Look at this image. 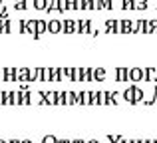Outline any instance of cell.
I'll return each instance as SVG.
<instances>
[{
    "mask_svg": "<svg viewBox=\"0 0 157 143\" xmlns=\"http://www.w3.org/2000/svg\"><path fill=\"white\" fill-rule=\"evenodd\" d=\"M119 32H121V34H133V32H137V30H135L131 20L123 18V20H119Z\"/></svg>",
    "mask_w": 157,
    "mask_h": 143,
    "instance_id": "1",
    "label": "cell"
},
{
    "mask_svg": "<svg viewBox=\"0 0 157 143\" xmlns=\"http://www.w3.org/2000/svg\"><path fill=\"white\" fill-rule=\"evenodd\" d=\"M129 80L131 81L145 80V70H143V68H131V70H129Z\"/></svg>",
    "mask_w": 157,
    "mask_h": 143,
    "instance_id": "2",
    "label": "cell"
},
{
    "mask_svg": "<svg viewBox=\"0 0 157 143\" xmlns=\"http://www.w3.org/2000/svg\"><path fill=\"white\" fill-rule=\"evenodd\" d=\"M64 30V22H62V20H50V22H48V32H50V34H58V32H62Z\"/></svg>",
    "mask_w": 157,
    "mask_h": 143,
    "instance_id": "3",
    "label": "cell"
},
{
    "mask_svg": "<svg viewBox=\"0 0 157 143\" xmlns=\"http://www.w3.org/2000/svg\"><path fill=\"white\" fill-rule=\"evenodd\" d=\"M105 32L107 34H117L119 32V20H115V18L105 20Z\"/></svg>",
    "mask_w": 157,
    "mask_h": 143,
    "instance_id": "4",
    "label": "cell"
},
{
    "mask_svg": "<svg viewBox=\"0 0 157 143\" xmlns=\"http://www.w3.org/2000/svg\"><path fill=\"white\" fill-rule=\"evenodd\" d=\"M78 34H88V32H94L92 30V20H78Z\"/></svg>",
    "mask_w": 157,
    "mask_h": 143,
    "instance_id": "5",
    "label": "cell"
},
{
    "mask_svg": "<svg viewBox=\"0 0 157 143\" xmlns=\"http://www.w3.org/2000/svg\"><path fill=\"white\" fill-rule=\"evenodd\" d=\"M115 81H129V68H115Z\"/></svg>",
    "mask_w": 157,
    "mask_h": 143,
    "instance_id": "6",
    "label": "cell"
},
{
    "mask_svg": "<svg viewBox=\"0 0 157 143\" xmlns=\"http://www.w3.org/2000/svg\"><path fill=\"white\" fill-rule=\"evenodd\" d=\"M76 30H78V22H74L72 18H66L64 20V30H62V32H66V34H74Z\"/></svg>",
    "mask_w": 157,
    "mask_h": 143,
    "instance_id": "7",
    "label": "cell"
},
{
    "mask_svg": "<svg viewBox=\"0 0 157 143\" xmlns=\"http://www.w3.org/2000/svg\"><path fill=\"white\" fill-rule=\"evenodd\" d=\"M135 30L141 32V34H151V30H149V22H147V20H143V18H139V20H137V24H135Z\"/></svg>",
    "mask_w": 157,
    "mask_h": 143,
    "instance_id": "8",
    "label": "cell"
},
{
    "mask_svg": "<svg viewBox=\"0 0 157 143\" xmlns=\"http://www.w3.org/2000/svg\"><path fill=\"white\" fill-rule=\"evenodd\" d=\"M155 80H157V68L153 66L145 68V81H155Z\"/></svg>",
    "mask_w": 157,
    "mask_h": 143,
    "instance_id": "9",
    "label": "cell"
},
{
    "mask_svg": "<svg viewBox=\"0 0 157 143\" xmlns=\"http://www.w3.org/2000/svg\"><path fill=\"white\" fill-rule=\"evenodd\" d=\"M94 81H105V70L104 68H94Z\"/></svg>",
    "mask_w": 157,
    "mask_h": 143,
    "instance_id": "10",
    "label": "cell"
},
{
    "mask_svg": "<svg viewBox=\"0 0 157 143\" xmlns=\"http://www.w3.org/2000/svg\"><path fill=\"white\" fill-rule=\"evenodd\" d=\"M50 0H34V10H48Z\"/></svg>",
    "mask_w": 157,
    "mask_h": 143,
    "instance_id": "11",
    "label": "cell"
},
{
    "mask_svg": "<svg viewBox=\"0 0 157 143\" xmlns=\"http://www.w3.org/2000/svg\"><path fill=\"white\" fill-rule=\"evenodd\" d=\"M117 92H105V103H113V105H117Z\"/></svg>",
    "mask_w": 157,
    "mask_h": 143,
    "instance_id": "12",
    "label": "cell"
},
{
    "mask_svg": "<svg viewBox=\"0 0 157 143\" xmlns=\"http://www.w3.org/2000/svg\"><path fill=\"white\" fill-rule=\"evenodd\" d=\"M60 4H62V0H50V4H48V14H50V12H58L60 10Z\"/></svg>",
    "mask_w": 157,
    "mask_h": 143,
    "instance_id": "13",
    "label": "cell"
},
{
    "mask_svg": "<svg viewBox=\"0 0 157 143\" xmlns=\"http://www.w3.org/2000/svg\"><path fill=\"white\" fill-rule=\"evenodd\" d=\"M123 10H135V0H121Z\"/></svg>",
    "mask_w": 157,
    "mask_h": 143,
    "instance_id": "14",
    "label": "cell"
},
{
    "mask_svg": "<svg viewBox=\"0 0 157 143\" xmlns=\"http://www.w3.org/2000/svg\"><path fill=\"white\" fill-rule=\"evenodd\" d=\"M28 8V4H26V0H14V10H26Z\"/></svg>",
    "mask_w": 157,
    "mask_h": 143,
    "instance_id": "15",
    "label": "cell"
},
{
    "mask_svg": "<svg viewBox=\"0 0 157 143\" xmlns=\"http://www.w3.org/2000/svg\"><path fill=\"white\" fill-rule=\"evenodd\" d=\"M135 10H147V0H135Z\"/></svg>",
    "mask_w": 157,
    "mask_h": 143,
    "instance_id": "16",
    "label": "cell"
},
{
    "mask_svg": "<svg viewBox=\"0 0 157 143\" xmlns=\"http://www.w3.org/2000/svg\"><path fill=\"white\" fill-rule=\"evenodd\" d=\"M42 143H60V139H58L56 135H44L42 137Z\"/></svg>",
    "mask_w": 157,
    "mask_h": 143,
    "instance_id": "17",
    "label": "cell"
},
{
    "mask_svg": "<svg viewBox=\"0 0 157 143\" xmlns=\"http://www.w3.org/2000/svg\"><path fill=\"white\" fill-rule=\"evenodd\" d=\"M64 103H68V92H62L58 96V105H64Z\"/></svg>",
    "mask_w": 157,
    "mask_h": 143,
    "instance_id": "18",
    "label": "cell"
},
{
    "mask_svg": "<svg viewBox=\"0 0 157 143\" xmlns=\"http://www.w3.org/2000/svg\"><path fill=\"white\" fill-rule=\"evenodd\" d=\"M28 34H36V20H28Z\"/></svg>",
    "mask_w": 157,
    "mask_h": 143,
    "instance_id": "19",
    "label": "cell"
},
{
    "mask_svg": "<svg viewBox=\"0 0 157 143\" xmlns=\"http://www.w3.org/2000/svg\"><path fill=\"white\" fill-rule=\"evenodd\" d=\"M86 81H94V68H86Z\"/></svg>",
    "mask_w": 157,
    "mask_h": 143,
    "instance_id": "20",
    "label": "cell"
},
{
    "mask_svg": "<svg viewBox=\"0 0 157 143\" xmlns=\"http://www.w3.org/2000/svg\"><path fill=\"white\" fill-rule=\"evenodd\" d=\"M0 103L2 105L8 103V92H0Z\"/></svg>",
    "mask_w": 157,
    "mask_h": 143,
    "instance_id": "21",
    "label": "cell"
},
{
    "mask_svg": "<svg viewBox=\"0 0 157 143\" xmlns=\"http://www.w3.org/2000/svg\"><path fill=\"white\" fill-rule=\"evenodd\" d=\"M0 18H2V20H8V8L6 6L0 8Z\"/></svg>",
    "mask_w": 157,
    "mask_h": 143,
    "instance_id": "22",
    "label": "cell"
},
{
    "mask_svg": "<svg viewBox=\"0 0 157 143\" xmlns=\"http://www.w3.org/2000/svg\"><path fill=\"white\" fill-rule=\"evenodd\" d=\"M149 30H151V34H157V20H151L149 22Z\"/></svg>",
    "mask_w": 157,
    "mask_h": 143,
    "instance_id": "23",
    "label": "cell"
},
{
    "mask_svg": "<svg viewBox=\"0 0 157 143\" xmlns=\"http://www.w3.org/2000/svg\"><path fill=\"white\" fill-rule=\"evenodd\" d=\"M80 8L82 10H90V0H80Z\"/></svg>",
    "mask_w": 157,
    "mask_h": 143,
    "instance_id": "24",
    "label": "cell"
},
{
    "mask_svg": "<svg viewBox=\"0 0 157 143\" xmlns=\"http://www.w3.org/2000/svg\"><path fill=\"white\" fill-rule=\"evenodd\" d=\"M96 8L98 10H104L105 8V0H96Z\"/></svg>",
    "mask_w": 157,
    "mask_h": 143,
    "instance_id": "25",
    "label": "cell"
},
{
    "mask_svg": "<svg viewBox=\"0 0 157 143\" xmlns=\"http://www.w3.org/2000/svg\"><path fill=\"white\" fill-rule=\"evenodd\" d=\"M105 8L107 10H113V0H105Z\"/></svg>",
    "mask_w": 157,
    "mask_h": 143,
    "instance_id": "26",
    "label": "cell"
},
{
    "mask_svg": "<svg viewBox=\"0 0 157 143\" xmlns=\"http://www.w3.org/2000/svg\"><path fill=\"white\" fill-rule=\"evenodd\" d=\"M72 143H88V141H84V139H74Z\"/></svg>",
    "mask_w": 157,
    "mask_h": 143,
    "instance_id": "27",
    "label": "cell"
},
{
    "mask_svg": "<svg viewBox=\"0 0 157 143\" xmlns=\"http://www.w3.org/2000/svg\"><path fill=\"white\" fill-rule=\"evenodd\" d=\"M8 143H22V141H18V139H10Z\"/></svg>",
    "mask_w": 157,
    "mask_h": 143,
    "instance_id": "28",
    "label": "cell"
},
{
    "mask_svg": "<svg viewBox=\"0 0 157 143\" xmlns=\"http://www.w3.org/2000/svg\"><path fill=\"white\" fill-rule=\"evenodd\" d=\"M60 143H72L70 139H60Z\"/></svg>",
    "mask_w": 157,
    "mask_h": 143,
    "instance_id": "29",
    "label": "cell"
},
{
    "mask_svg": "<svg viewBox=\"0 0 157 143\" xmlns=\"http://www.w3.org/2000/svg\"><path fill=\"white\" fill-rule=\"evenodd\" d=\"M88 143H100V141H98V139H90Z\"/></svg>",
    "mask_w": 157,
    "mask_h": 143,
    "instance_id": "30",
    "label": "cell"
},
{
    "mask_svg": "<svg viewBox=\"0 0 157 143\" xmlns=\"http://www.w3.org/2000/svg\"><path fill=\"white\" fill-rule=\"evenodd\" d=\"M22 143H32V141H30V139H24V141H22Z\"/></svg>",
    "mask_w": 157,
    "mask_h": 143,
    "instance_id": "31",
    "label": "cell"
},
{
    "mask_svg": "<svg viewBox=\"0 0 157 143\" xmlns=\"http://www.w3.org/2000/svg\"><path fill=\"white\" fill-rule=\"evenodd\" d=\"M0 143H8V141H4V139H0Z\"/></svg>",
    "mask_w": 157,
    "mask_h": 143,
    "instance_id": "32",
    "label": "cell"
},
{
    "mask_svg": "<svg viewBox=\"0 0 157 143\" xmlns=\"http://www.w3.org/2000/svg\"><path fill=\"white\" fill-rule=\"evenodd\" d=\"M0 6H2V0H0Z\"/></svg>",
    "mask_w": 157,
    "mask_h": 143,
    "instance_id": "33",
    "label": "cell"
},
{
    "mask_svg": "<svg viewBox=\"0 0 157 143\" xmlns=\"http://www.w3.org/2000/svg\"><path fill=\"white\" fill-rule=\"evenodd\" d=\"M155 6H157V2H155Z\"/></svg>",
    "mask_w": 157,
    "mask_h": 143,
    "instance_id": "34",
    "label": "cell"
}]
</instances>
